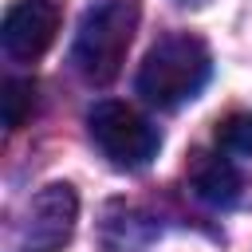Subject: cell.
Wrapping results in <instances>:
<instances>
[{"label":"cell","instance_id":"cell-6","mask_svg":"<svg viewBox=\"0 0 252 252\" xmlns=\"http://www.w3.org/2000/svg\"><path fill=\"white\" fill-rule=\"evenodd\" d=\"M189 181H193V189H197V197L201 201H209V205H232L236 197H240V173H236V165L228 161V158H220V154H193V161H189Z\"/></svg>","mask_w":252,"mask_h":252},{"label":"cell","instance_id":"cell-7","mask_svg":"<svg viewBox=\"0 0 252 252\" xmlns=\"http://www.w3.org/2000/svg\"><path fill=\"white\" fill-rule=\"evenodd\" d=\"M217 146L232 158H248L252 154V114L248 110H232L217 122Z\"/></svg>","mask_w":252,"mask_h":252},{"label":"cell","instance_id":"cell-3","mask_svg":"<svg viewBox=\"0 0 252 252\" xmlns=\"http://www.w3.org/2000/svg\"><path fill=\"white\" fill-rule=\"evenodd\" d=\"M87 130H91V142L122 169H138L146 165L154 154H158V130L126 102H94V110L87 114Z\"/></svg>","mask_w":252,"mask_h":252},{"label":"cell","instance_id":"cell-8","mask_svg":"<svg viewBox=\"0 0 252 252\" xmlns=\"http://www.w3.org/2000/svg\"><path fill=\"white\" fill-rule=\"evenodd\" d=\"M32 102H35V87H32L28 79H8V83H4V94H0L4 126H8V130H20L24 118L32 114Z\"/></svg>","mask_w":252,"mask_h":252},{"label":"cell","instance_id":"cell-5","mask_svg":"<svg viewBox=\"0 0 252 252\" xmlns=\"http://www.w3.org/2000/svg\"><path fill=\"white\" fill-rule=\"evenodd\" d=\"M59 4L55 0H16L8 12H4V24H0V43L12 59L20 63H32L39 59L55 35H59Z\"/></svg>","mask_w":252,"mask_h":252},{"label":"cell","instance_id":"cell-4","mask_svg":"<svg viewBox=\"0 0 252 252\" xmlns=\"http://www.w3.org/2000/svg\"><path fill=\"white\" fill-rule=\"evenodd\" d=\"M75 220H79L75 189L67 181L43 185L28 205V217H24V228H20V252H59L71 240Z\"/></svg>","mask_w":252,"mask_h":252},{"label":"cell","instance_id":"cell-2","mask_svg":"<svg viewBox=\"0 0 252 252\" xmlns=\"http://www.w3.org/2000/svg\"><path fill=\"white\" fill-rule=\"evenodd\" d=\"M134 32H138V4L134 0H98L79 20L75 47H71L75 71L94 87L114 83L126 63V51L134 43Z\"/></svg>","mask_w":252,"mask_h":252},{"label":"cell","instance_id":"cell-1","mask_svg":"<svg viewBox=\"0 0 252 252\" xmlns=\"http://www.w3.org/2000/svg\"><path fill=\"white\" fill-rule=\"evenodd\" d=\"M209 75H213V59H209L205 39H197L189 32H173V35H161L146 51V59L138 67V94L150 106L173 110V106L197 98L201 87L209 83Z\"/></svg>","mask_w":252,"mask_h":252}]
</instances>
